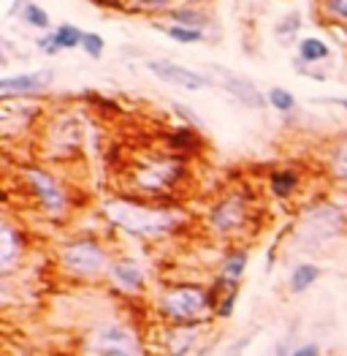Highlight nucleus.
Wrapping results in <instances>:
<instances>
[{
  "label": "nucleus",
  "instance_id": "ddd939ff",
  "mask_svg": "<svg viewBox=\"0 0 347 356\" xmlns=\"http://www.w3.org/2000/svg\"><path fill=\"white\" fill-rule=\"evenodd\" d=\"M109 277H112V283H115L117 289H122L128 294H139L144 289V272L128 256L125 259H115L109 264Z\"/></svg>",
  "mask_w": 347,
  "mask_h": 356
},
{
  "label": "nucleus",
  "instance_id": "72a5a7b5",
  "mask_svg": "<svg viewBox=\"0 0 347 356\" xmlns=\"http://www.w3.org/2000/svg\"><path fill=\"white\" fill-rule=\"evenodd\" d=\"M328 104H337V106H342L347 112V98H328Z\"/></svg>",
  "mask_w": 347,
  "mask_h": 356
},
{
  "label": "nucleus",
  "instance_id": "4be33fe9",
  "mask_svg": "<svg viewBox=\"0 0 347 356\" xmlns=\"http://www.w3.org/2000/svg\"><path fill=\"white\" fill-rule=\"evenodd\" d=\"M52 33H55V41H58L60 52H62V49H76V47H82V38H85V30H79L76 25H71V22H62V25H58Z\"/></svg>",
  "mask_w": 347,
  "mask_h": 356
},
{
  "label": "nucleus",
  "instance_id": "473e14b6",
  "mask_svg": "<svg viewBox=\"0 0 347 356\" xmlns=\"http://www.w3.org/2000/svg\"><path fill=\"white\" fill-rule=\"evenodd\" d=\"M142 8H171L176 0H136Z\"/></svg>",
  "mask_w": 347,
  "mask_h": 356
},
{
  "label": "nucleus",
  "instance_id": "6e6552de",
  "mask_svg": "<svg viewBox=\"0 0 347 356\" xmlns=\"http://www.w3.org/2000/svg\"><path fill=\"white\" fill-rule=\"evenodd\" d=\"M22 179L33 193V199L38 202V207L49 218H62L68 212V193L49 172L38 169V166H28V169H22Z\"/></svg>",
  "mask_w": 347,
  "mask_h": 356
},
{
  "label": "nucleus",
  "instance_id": "cd10ccee",
  "mask_svg": "<svg viewBox=\"0 0 347 356\" xmlns=\"http://www.w3.org/2000/svg\"><path fill=\"white\" fill-rule=\"evenodd\" d=\"M171 147L174 149H196L198 147V136L193 128H179L176 134H171Z\"/></svg>",
  "mask_w": 347,
  "mask_h": 356
},
{
  "label": "nucleus",
  "instance_id": "bb28decb",
  "mask_svg": "<svg viewBox=\"0 0 347 356\" xmlns=\"http://www.w3.org/2000/svg\"><path fill=\"white\" fill-rule=\"evenodd\" d=\"M82 49L87 52V58L98 60L103 55V49H106V41H103V35L101 33H85V38H82Z\"/></svg>",
  "mask_w": 347,
  "mask_h": 356
},
{
  "label": "nucleus",
  "instance_id": "7c9ffc66",
  "mask_svg": "<svg viewBox=\"0 0 347 356\" xmlns=\"http://www.w3.org/2000/svg\"><path fill=\"white\" fill-rule=\"evenodd\" d=\"M253 337H255V332H250V334H244V337L233 340L231 346L226 348V354H223V356H244V351H247V346L253 343Z\"/></svg>",
  "mask_w": 347,
  "mask_h": 356
},
{
  "label": "nucleus",
  "instance_id": "c85d7f7f",
  "mask_svg": "<svg viewBox=\"0 0 347 356\" xmlns=\"http://www.w3.org/2000/svg\"><path fill=\"white\" fill-rule=\"evenodd\" d=\"M323 8L331 19H339L342 25H347V0H323Z\"/></svg>",
  "mask_w": 347,
  "mask_h": 356
},
{
  "label": "nucleus",
  "instance_id": "0eeeda50",
  "mask_svg": "<svg viewBox=\"0 0 347 356\" xmlns=\"http://www.w3.org/2000/svg\"><path fill=\"white\" fill-rule=\"evenodd\" d=\"M60 264L65 272L76 275V277H95L101 275L103 269H109V256L106 250L101 248V242L92 237L82 239H71L62 245L60 250Z\"/></svg>",
  "mask_w": 347,
  "mask_h": 356
},
{
  "label": "nucleus",
  "instance_id": "c756f323",
  "mask_svg": "<svg viewBox=\"0 0 347 356\" xmlns=\"http://www.w3.org/2000/svg\"><path fill=\"white\" fill-rule=\"evenodd\" d=\"M35 47H38L44 55H58L60 52L58 41H55V33H44V35H38V38H35Z\"/></svg>",
  "mask_w": 347,
  "mask_h": 356
},
{
  "label": "nucleus",
  "instance_id": "393cba45",
  "mask_svg": "<svg viewBox=\"0 0 347 356\" xmlns=\"http://www.w3.org/2000/svg\"><path fill=\"white\" fill-rule=\"evenodd\" d=\"M266 101H269V106L277 109L280 115H288V112L296 109V95L285 88H271L269 95H266Z\"/></svg>",
  "mask_w": 347,
  "mask_h": 356
},
{
  "label": "nucleus",
  "instance_id": "dca6fc26",
  "mask_svg": "<svg viewBox=\"0 0 347 356\" xmlns=\"http://www.w3.org/2000/svg\"><path fill=\"white\" fill-rule=\"evenodd\" d=\"M325 163H328V175L337 179V182L347 185V136L337 139L331 145L328 155H325Z\"/></svg>",
  "mask_w": 347,
  "mask_h": 356
},
{
  "label": "nucleus",
  "instance_id": "20e7f679",
  "mask_svg": "<svg viewBox=\"0 0 347 356\" xmlns=\"http://www.w3.org/2000/svg\"><path fill=\"white\" fill-rule=\"evenodd\" d=\"M209 297L198 286H171L160 297L163 316L174 321V327H193V321H201L209 310Z\"/></svg>",
  "mask_w": 347,
  "mask_h": 356
},
{
  "label": "nucleus",
  "instance_id": "b1692460",
  "mask_svg": "<svg viewBox=\"0 0 347 356\" xmlns=\"http://www.w3.org/2000/svg\"><path fill=\"white\" fill-rule=\"evenodd\" d=\"M158 30H163V33H166L171 41H176V44H201L203 41V30L174 25V22H169V25H158Z\"/></svg>",
  "mask_w": 347,
  "mask_h": 356
},
{
  "label": "nucleus",
  "instance_id": "9d476101",
  "mask_svg": "<svg viewBox=\"0 0 347 356\" xmlns=\"http://www.w3.org/2000/svg\"><path fill=\"white\" fill-rule=\"evenodd\" d=\"M146 71L155 74V76H158L160 82H166V85L190 90V92H196V90H203L212 85L209 76H203V74L193 71V68H187V65L171 63V60H149V63H146Z\"/></svg>",
  "mask_w": 347,
  "mask_h": 356
},
{
  "label": "nucleus",
  "instance_id": "2f4dec72",
  "mask_svg": "<svg viewBox=\"0 0 347 356\" xmlns=\"http://www.w3.org/2000/svg\"><path fill=\"white\" fill-rule=\"evenodd\" d=\"M290 356H320V348L315 343H307V346H296Z\"/></svg>",
  "mask_w": 347,
  "mask_h": 356
},
{
  "label": "nucleus",
  "instance_id": "f3484780",
  "mask_svg": "<svg viewBox=\"0 0 347 356\" xmlns=\"http://www.w3.org/2000/svg\"><path fill=\"white\" fill-rule=\"evenodd\" d=\"M320 277V267L318 264H312V261H301V264H296V269L290 272V291L293 294H304L307 289H312L315 286V280Z\"/></svg>",
  "mask_w": 347,
  "mask_h": 356
},
{
  "label": "nucleus",
  "instance_id": "5701e85b",
  "mask_svg": "<svg viewBox=\"0 0 347 356\" xmlns=\"http://www.w3.org/2000/svg\"><path fill=\"white\" fill-rule=\"evenodd\" d=\"M22 22L28 25V28H33V30H49V11L44 8V6H38V3H25L22 6Z\"/></svg>",
  "mask_w": 347,
  "mask_h": 356
},
{
  "label": "nucleus",
  "instance_id": "4468645a",
  "mask_svg": "<svg viewBox=\"0 0 347 356\" xmlns=\"http://www.w3.org/2000/svg\"><path fill=\"white\" fill-rule=\"evenodd\" d=\"M247 269V250H231L226 259H223V267H220V275H217V289H226V291H233L239 289V280Z\"/></svg>",
  "mask_w": 347,
  "mask_h": 356
},
{
  "label": "nucleus",
  "instance_id": "6ab92c4d",
  "mask_svg": "<svg viewBox=\"0 0 347 356\" xmlns=\"http://www.w3.org/2000/svg\"><path fill=\"white\" fill-rule=\"evenodd\" d=\"M3 253H0V267L3 272H8V269L14 267V261L19 259V253H22V242L17 239V232L11 229V223H3Z\"/></svg>",
  "mask_w": 347,
  "mask_h": 356
},
{
  "label": "nucleus",
  "instance_id": "2eb2a0df",
  "mask_svg": "<svg viewBox=\"0 0 347 356\" xmlns=\"http://www.w3.org/2000/svg\"><path fill=\"white\" fill-rule=\"evenodd\" d=\"M331 58V47L318 38V35H304L298 38V60L307 63V65H315V63H323V60Z\"/></svg>",
  "mask_w": 347,
  "mask_h": 356
},
{
  "label": "nucleus",
  "instance_id": "aec40b11",
  "mask_svg": "<svg viewBox=\"0 0 347 356\" xmlns=\"http://www.w3.org/2000/svg\"><path fill=\"white\" fill-rule=\"evenodd\" d=\"M169 19H171L174 25H185V28H196V30H203L212 22L209 14L201 11V8H171L169 11Z\"/></svg>",
  "mask_w": 347,
  "mask_h": 356
},
{
  "label": "nucleus",
  "instance_id": "1a4fd4ad",
  "mask_svg": "<svg viewBox=\"0 0 347 356\" xmlns=\"http://www.w3.org/2000/svg\"><path fill=\"white\" fill-rule=\"evenodd\" d=\"M212 76H214V82L226 90L231 98H236V101H239L242 106H247V109H263V106L269 104L266 95H263L247 76L236 74V71H231V68L212 65Z\"/></svg>",
  "mask_w": 347,
  "mask_h": 356
},
{
  "label": "nucleus",
  "instance_id": "7ed1b4c3",
  "mask_svg": "<svg viewBox=\"0 0 347 356\" xmlns=\"http://www.w3.org/2000/svg\"><path fill=\"white\" fill-rule=\"evenodd\" d=\"M85 356H142V343L130 327L109 321L85 337Z\"/></svg>",
  "mask_w": 347,
  "mask_h": 356
},
{
  "label": "nucleus",
  "instance_id": "a878e982",
  "mask_svg": "<svg viewBox=\"0 0 347 356\" xmlns=\"http://www.w3.org/2000/svg\"><path fill=\"white\" fill-rule=\"evenodd\" d=\"M298 30H301V14L298 11H290L288 17H282V22L277 25V35H280V41H293L296 35H298Z\"/></svg>",
  "mask_w": 347,
  "mask_h": 356
},
{
  "label": "nucleus",
  "instance_id": "c9c22d12",
  "mask_svg": "<svg viewBox=\"0 0 347 356\" xmlns=\"http://www.w3.org/2000/svg\"><path fill=\"white\" fill-rule=\"evenodd\" d=\"M198 356H212V348H203V351Z\"/></svg>",
  "mask_w": 347,
  "mask_h": 356
},
{
  "label": "nucleus",
  "instance_id": "f704fd0d",
  "mask_svg": "<svg viewBox=\"0 0 347 356\" xmlns=\"http://www.w3.org/2000/svg\"><path fill=\"white\" fill-rule=\"evenodd\" d=\"M290 351H293L290 346H280V348L274 351V356H290Z\"/></svg>",
  "mask_w": 347,
  "mask_h": 356
},
{
  "label": "nucleus",
  "instance_id": "39448f33",
  "mask_svg": "<svg viewBox=\"0 0 347 356\" xmlns=\"http://www.w3.org/2000/svg\"><path fill=\"white\" fill-rule=\"evenodd\" d=\"M250 218H253V209H250L247 196L233 191V193H226L220 202L212 204V209L206 212V226H209L212 234L231 239L239 237L247 229Z\"/></svg>",
  "mask_w": 347,
  "mask_h": 356
},
{
  "label": "nucleus",
  "instance_id": "f257e3e1",
  "mask_svg": "<svg viewBox=\"0 0 347 356\" xmlns=\"http://www.w3.org/2000/svg\"><path fill=\"white\" fill-rule=\"evenodd\" d=\"M109 223L122 229L130 237H166L179 226V212L169 207H152L133 199H109L103 204Z\"/></svg>",
  "mask_w": 347,
  "mask_h": 356
},
{
  "label": "nucleus",
  "instance_id": "9b49d317",
  "mask_svg": "<svg viewBox=\"0 0 347 356\" xmlns=\"http://www.w3.org/2000/svg\"><path fill=\"white\" fill-rule=\"evenodd\" d=\"M55 79V71L44 68V71H28V74H17V76H3L0 79V95L6 101L11 98H22V95H33V92H41L52 85Z\"/></svg>",
  "mask_w": 347,
  "mask_h": 356
},
{
  "label": "nucleus",
  "instance_id": "412c9836",
  "mask_svg": "<svg viewBox=\"0 0 347 356\" xmlns=\"http://www.w3.org/2000/svg\"><path fill=\"white\" fill-rule=\"evenodd\" d=\"M198 340V329L196 327H176L174 329L171 346H169V354L171 356H185L187 351H193Z\"/></svg>",
  "mask_w": 347,
  "mask_h": 356
},
{
  "label": "nucleus",
  "instance_id": "f03ea898",
  "mask_svg": "<svg viewBox=\"0 0 347 356\" xmlns=\"http://www.w3.org/2000/svg\"><path fill=\"white\" fill-rule=\"evenodd\" d=\"M187 169L179 155H146L128 172V182L139 196H166L176 191Z\"/></svg>",
  "mask_w": 347,
  "mask_h": 356
},
{
  "label": "nucleus",
  "instance_id": "a211bd4d",
  "mask_svg": "<svg viewBox=\"0 0 347 356\" xmlns=\"http://www.w3.org/2000/svg\"><path fill=\"white\" fill-rule=\"evenodd\" d=\"M298 175L293 172V169H274L271 175H269V191L274 193V196H280V199H288L296 193V188H298Z\"/></svg>",
  "mask_w": 347,
  "mask_h": 356
},
{
  "label": "nucleus",
  "instance_id": "f8f14e48",
  "mask_svg": "<svg viewBox=\"0 0 347 356\" xmlns=\"http://www.w3.org/2000/svg\"><path fill=\"white\" fill-rule=\"evenodd\" d=\"M46 142H49L52 152H55V149L62 152V155L76 152L79 145H82V128H79L76 118H74V115H60V118L49 125Z\"/></svg>",
  "mask_w": 347,
  "mask_h": 356
},
{
  "label": "nucleus",
  "instance_id": "423d86ee",
  "mask_svg": "<svg viewBox=\"0 0 347 356\" xmlns=\"http://www.w3.org/2000/svg\"><path fill=\"white\" fill-rule=\"evenodd\" d=\"M345 229V215L331 204H320L312 207L304 218H301V226L296 232V242L304 245V248H323L325 242L337 239Z\"/></svg>",
  "mask_w": 347,
  "mask_h": 356
}]
</instances>
